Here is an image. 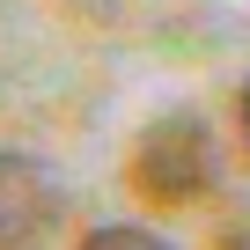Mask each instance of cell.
I'll use <instances>...</instances> for the list:
<instances>
[{"instance_id":"cell-4","label":"cell","mask_w":250,"mask_h":250,"mask_svg":"<svg viewBox=\"0 0 250 250\" xmlns=\"http://www.w3.org/2000/svg\"><path fill=\"white\" fill-rule=\"evenodd\" d=\"M235 133H243V155H250V81H243V96H235Z\"/></svg>"},{"instance_id":"cell-1","label":"cell","mask_w":250,"mask_h":250,"mask_svg":"<svg viewBox=\"0 0 250 250\" xmlns=\"http://www.w3.org/2000/svg\"><path fill=\"white\" fill-rule=\"evenodd\" d=\"M213 177H221V155H213V125L199 110L147 118V133L133 140V162H125V184L147 206H191L213 191Z\"/></svg>"},{"instance_id":"cell-3","label":"cell","mask_w":250,"mask_h":250,"mask_svg":"<svg viewBox=\"0 0 250 250\" xmlns=\"http://www.w3.org/2000/svg\"><path fill=\"white\" fill-rule=\"evenodd\" d=\"M81 250H169V243L155 228H140V221H110V228H88Z\"/></svg>"},{"instance_id":"cell-2","label":"cell","mask_w":250,"mask_h":250,"mask_svg":"<svg viewBox=\"0 0 250 250\" xmlns=\"http://www.w3.org/2000/svg\"><path fill=\"white\" fill-rule=\"evenodd\" d=\"M66 191L37 155H0V250H30L59 221Z\"/></svg>"}]
</instances>
